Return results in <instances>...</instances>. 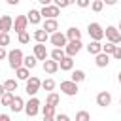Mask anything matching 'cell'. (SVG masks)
Segmentation results:
<instances>
[{"instance_id":"cell-5","label":"cell","mask_w":121,"mask_h":121,"mask_svg":"<svg viewBox=\"0 0 121 121\" xmlns=\"http://www.w3.org/2000/svg\"><path fill=\"white\" fill-rule=\"evenodd\" d=\"M87 32H89V36H91V40H102L104 38V28L98 25V23H89V26H87Z\"/></svg>"},{"instance_id":"cell-24","label":"cell","mask_w":121,"mask_h":121,"mask_svg":"<svg viewBox=\"0 0 121 121\" xmlns=\"http://www.w3.org/2000/svg\"><path fill=\"white\" fill-rule=\"evenodd\" d=\"M66 38L68 40H81V30L78 26H70L66 30Z\"/></svg>"},{"instance_id":"cell-43","label":"cell","mask_w":121,"mask_h":121,"mask_svg":"<svg viewBox=\"0 0 121 121\" xmlns=\"http://www.w3.org/2000/svg\"><path fill=\"white\" fill-rule=\"evenodd\" d=\"M104 4H106V6H115L117 0H104Z\"/></svg>"},{"instance_id":"cell-18","label":"cell","mask_w":121,"mask_h":121,"mask_svg":"<svg viewBox=\"0 0 121 121\" xmlns=\"http://www.w3.org/2000/svg\"><path fill=\"white\" fill-rule=\"evenodd\" d=\"M43 28H45L49 34L57 32V30H59V23H57V17H49V19H45V23H43Z\"/></svg>"},{"instance_id":"cell-10","label":"cell","mask_w":121,"mask_h":121,"mask_svg":"<svg viewBox=\"0 0 121 121\" xmlns=\"http://www.w3.org/2000/svg\"><path fill=\"white\" fill-rule=\"evenodd\" d=\"M26 26H28V17L26 15H17L15 21H13V30L19 34V32L26 30Z\"/></svg>"},{"instance_id":"cell-41","label":"cell","mask_w":121,"mask_h":121,"mask_svg":"<svg viewBox=\"0 0 121 121\" xmlns=\"http://www.w3.org/2000/svg\"><path fill=\"white\" fill-rule=\"evenodd\" d=\"M55 117H57L59 121H68V119H70V117H68L66 113H59V115H55Z\"/></svg>"},{"instance_id":"cell-11","label":"cell","mask_w":121,"mask_h":121,"mask_svg":"<svg viewBox=\"0 0 121 121\" xmlns=\"http://www.w3.org/2000/svg\"><path fill=\"white\" fill-rule=\"evenodd\" d=\"M96 104H98L100 108L110 106V104H112V95H110L108 91H100V93L96 95Z\"/></svg>"},{"instance_id":"cell-27","label":"cell","mask_w":121,"mask_h":121,"mask_svg":"<svg viewBox=\"0 0 121 121\" xmlns=\"http://www.w3.org/2000/svg\"><path fill=\"white\" fill-rule=\"evenodd\" d=\"M13 96H15V95H13V91H6V93L0 96V104H2V106H9V104H11V100H13Z\"/></svg>"},{"instance_id":"cell-29","label":"cell","mask_w":121,"mask_h":121,"mask_svg":"<svg viewBox=\"0 0 121 121\" xmlns=\"http://www.w3.org/2000/svg\"><path fill=\"white\" fill-rule=\"evenodd\" d=\"M70 79H74L76 83H81L83 79H85V72L83 70H72V78Z\"/></svg>"},{"instance_id":"cell-14","label":"cell","mask_w":121,"mask_h":121,"mask_svg":"<svg viewBox=\"0 0 121 121\" xmlns=\"http://www.w3.org/2000/svg\"><path fill=\"white\" fill-rule=\"evenodd\" d=\"M95 64H96L98 68H106V66L110 64V55L104 53V51H100L98 55H95Z\"/></svg>"},{"instance_id":"cell-20","label":"cell","mask_w":121,"mask_h":121,"mask_svg":"<svg viewBox=\"0 0 121 121\" xmlns=\"http://www.w3.org/2000/svg\"><path fill=\"white\" fill-rule=\"evenodd\" d=\"M34 40H36V42H40V43H45V42L49 40V32L42 26V28L34 30Z\"/></svg>"},{"instance_id":"cell-42","label":"cell","mask_w":121,"mask_h":121,"mask_svg":"<svg viewBox=\"0 0 121 121\" xmlns=\"http://www.w3.org/2000/svg\"><path fill=\"white\" fill-rule=\"evenodd\" d=\"M0 121H9V115L8 113H0Z\"/></svg>"},{"instance_id":"cell-46","label":"cell","mask_w":121,"mask_h":121,"mask_svg":"<svg viewBox=\"0 0 121 121\" xmlns=\"http://www.w3.org/2000/svg\"><path fill=\"white\" fill-rule=\"evenodd\" d=\"M6 93V87H4V83H0V96Z\"/></svg>"},{"instance_id":"cell-25","label":"cell","mask_w":121,"mask_h":121,"mask_svg":"<svg viewBox=\"0 0 121 121\" xmlns=\"http://www.w3.org/2000/svg\"><path fill=\"white\" fill-rule=\"evenodd\" d=\"M51 59H55V60H60V59H64L66 57V51H64V47H55L51 53Z\"/></svg>"},{"instance_id":"cell-2","label":"cell","mask_w":121,"mask_h":121,"mask_svg":"<svg viewBox=\"0 0 121 121\" xmlns=\"http://www.w3.org/2000/svg\"><path fill=\"white\" fill-rule=\"evenodd\" d=\"M40 87H42V81H40V78H36V76H30V78L26 79V87H25V91L28 93V96H34V95L40 91Z\"/></svg>"},{"instance_id":"cell-23","label":"cell","mask_w":121,"mask_h":121,"mask_svg":"<svg viewBox=\"0 0 121 121\" xmlns=\"http://www.w3.org/2000/svg\"><path fill=\"white\" fill-rule=\"evenodd\" d=\"M15 76H17V79H23V81H26V79L30 78V68H26V66L23 64V66L15 68Z\"/></svg>"},{"instance_id":"cell-48","label":"cell","mask_w":121,"mask_h":121,"mask_svg":"<svg viewBox=\"0 0 121 121\" xmlns=\"http://www.w3.org/2000/svg\"><path fill=\"white\" fill-rule=\"evenodd\" d=\"M68 2H70V4H76V0H68Z\"/></svg>"},{"instance_id":"cell-37","label":"cell","mask_w":121,"mask_h":121,"mask_svg":"<svg viewBox=\"0 0 121 121\" xmlns=\"http://www.w3.org/2000/svg\"><path fill=\"white\" fill-rule=\"evenodd\" d=\"M112 57H113L115 60H121V45H115V49H113Z\"/></svg>"},{"instance_id":"cell-49","label":"cell","mask_w":121,"mask_h":121,"mask_svg":"<svg viewBox=\"0 0 121 121\" xmlns=\"http://www.w3.org/2000/svg\"><path fill=\"white\" fill-rule=\"evenodd\" d=\"M117 78H119V83H121V72H119V76H117Z\"/></svg>"},{"instance_id":"cell-16","label":"cell","mask_w":121,"mask_h":121,"mask_svg":"<svg viewBox=\"0 0 121 121\" xmlns=\"http://www.w3.org/2000/svg\"><path fill=\"white\" fill-rule=\"evenodd\" d=\"M59 68H60V70H64V72H70V70L74 68V57L66 55L64 59H60V60H59Z\"/></svg>"},{"instance_id":"cell-45","label":"cell","mask_w":121,"mask_h":121,"mask_svg":"<svg viewBox=\"0 0 121 121\" xmlns=\"http://www.w3.org/2000/svg\"><path fill=\"white\" fill-rule=\"evenodd\" d=\"M8 4H9V6H17V4H19V0H8Z\"/></svg>"},{"instance_id":"cell-50","label":"cell","mask_w":121,"mask_h":121,"mask_svg":"<svg viewBox=\"0 0 121 121\" xmlns=\"http://www.w3.org/2000/svg\"><path fill=\"white\" fill-rule=\"evenodd\" d=\"M119 106H121V98H119Z\"/></svg>"},{"instance_id":"cell-13","label":"cell","mask_w":121,"mask_h":121,"mask_svg":"<svg viewBox=\"0 0 121 121\" xmlns=\"http://www.w3.org/2000/svg\"><path fill=\"white\" fill-rule=\"evenodd\" d=\"M34 55H36V59H38V60H45V59H47V55H49V51L45 49V45H43V43L36 42V45H34Z\"/></svg>"},{"instance_id":"cell-4","label":"cell","mask_w":121,"mask_h":121,"mask_svg":"<svg viewBox=\"0 0 121 121\" xmlns=\"http://www.w3.org/2000/svg\"><path fill=\"white\" fill-rule=\"evenodd\" d=\"M38 110H40V100L36 96H32L28 102H25V113L28 117H36L38 115Z\"/></svg>"},{"instance_id":"cell-38","label":"cell","mask_w":121,"mask_h":121,"mask_svg":"<svg viewBox=\"0 0 121 121\" xmlns=\"http://www.w3.org/2000/svg\"><path fill=\"white\" fill-rule=\"evenodd\" d=\"M91 2H93V0H76V4H78L79 8H89Z\"/></svg>"},{"instance_id":"cell-17","label":"cell","mask_w":121,"mask_h":121,"mask_svg":"<svg viewBox=\"0 0 121 121\" xmlns=\"http://www.w3.org/2000/svg\"><path fill=\"white\" fill-rule=\"evenodd\" d=\"M42 113H43V121H53L55 119V106L45 102V106L42 108Z\"/></svg>"},{"instance_id":"cell-7","label":"cell","mask_w":121,"mask_h":121,"mask_svg":"<svg viewBox=\"0 0 121 121\" xmlns=\"http://www.w3.org/2000/svg\"><path fill=\"white\" fill-rule=\"evenodd\" d=\"M104 36L108 38V42H113V43H119L121 42V32H119V28L117 26H106V30H104Z\"/></svg>"},{"instance_id":"cell-32","label":"cell","mask_w":121,"mask_h":121,"mask_svg":"<svg viewBox=\"0 0 121 121\" xmlns=\"http://www.w3.org/2000/svg\"><path fill=\"white\" fill-rule=\"evenodd\" d=\"M89 119H91V113L85 112V110H81V112L76 113V121H89Z\"/></svg>"},{"instance_id":"cell-40","label":"cell","mask_w":121,"mask_h":121,"mask_svg":"<svg viewBox=\"0 0 121 121\" xmlns=\"http://www.w3.org/2000/svg\"><path fill=\"white\" fill-rule=\"evenodd\" d=\"M4 59H8V51L4 49V45H0V60H4Z\"/></svg>"},{"instance_id":"cell-6","label":"cell","mask_w":121,"mask_h":121,"mask_svg":"<svg viewBox=\"0 0 121 121\" xmlns=\"http://www.w3.org/2000/svg\"><path fill=\"white\" fill-rule=\"evenodd\" d=\"M81 47H83L81 40H68V43L64 45V51H66V55L74 57V55H78L81 51Z\"/></svg>"},{"instance_id":"cell-15","label":"cell","mask_w":121,"mask_h":121,"mask_svg":"<svg viewBox=\"0 0 121 121\" xmlns=\"http://www.w3.org/2000/svg\"><path fill=\"white\" fill-rule=\"evenodd\" d=\"M9 110L13 112V113H19V112H23L25 110V100L21 98V96H13V100H11V104H9Z\"/></svg>"},{"instance_id":"cell-9","label":"cell","mask_w":121,"mask_h":121,"mask_svg":"<svg viewBox=\"0 0 121 121\" xmlns=\"http://www.w3.org/2000/svg\"><path fill=\"white\" fill-rule=\"evenodd\" d=\"M49 42L55 45V47H64L66 43H68V38H66V34H62V32H53L51 36H49Z\"/></svg>"},{"instance_id":"cell-39","label":"cell","mask_w":121,"mask_h":121,"mask_svg":"<svg viewBox=\"0 0 121 121\" xmlns=\"http://www.w3.org/2000/svg\"><path fill=\"white\" fill-rule=\"evenodd\" d=\"M53 2H55L60 9H62V8H66V6H70V2H68V0H53Z\"/></svg>"},{"instance_id":"cell-21","label":"cell","mask_w":121,"mask_h":121,"mask_svg":"<svg viewBox=\"0 0 121 121\" xmlns=\"http://www.w3.org/2000/svg\"><path fill=\"white\" fill-rule=\"evenodd\" d=\"M87 51H89V55H98L100 51H102V43L98 42V40H91L89 42V45H87Z\"/></svg>"},{"instance_id":"cell-1","label":"cell","mask_w":121,"mask_h":121,"mask_svg":"<svg viewBox=\"0 0 121 121\" xmlns=\"http://www.w3.org/2000/svg\"><path fill=\"white\" fill-rule=\"evenodd\" d=\"M8 60H9V66L15 70V68L23 66L25 55H23V51H21V49H11V51H8Z\"/></svg>"},{"instance_id":"cell-28","label":"cell","mask_w":121,"mask_h":121,"mask_svg":"<svg viewBox=\"0 0 121 121\" xmlns=\"http://www.w3.org/2000/svg\"><path fill=\"white\" fill-rule=\"evenodd\" d=\"M45 102H47V104H53V106H59V102H60V96H59L55 91H49V95H47Z\"/></svg>"},{"instance_id":"cell-3","label":"cell","mask_w":121,"mask_h":121,"mask_svg":"<svg viewBox=\"0 0 121 121\" xmlns=\"http://www.w3.org/2000/svg\"><path fill=\"white\" fill-rule=\"evenodd\" d=\"M60 91H62L66 96H76V95H78V83H76L74 79L60 81Z\"/></svg>"},{"instance_id":"cell-47","label":"cell","mask_w":121,"mask_h":121,"mask_svg":"<svg viewBox=\"0 0 121 121\" xmlns=\"http://www.w3.org/2000/svg\"><path fill=\"white\" fill-rule=\"evenodd\" d=\"M117 28H119V32H121V21H119V25H117Z\"/></svg>"},{"instance_id":"cell-22","label":"cell","mask_w":121,"mask_h":121,"mask_svg":"<svg viewBox=\"0 0 121 121\" xmlns=\"http://www.w3.org/2000/svg\"><path fill=\"white\" fill-rule=\"evenodd\" d=\"M26 17H28V23H30V25H38V23L42 21V11H40V9H30V11L26 13Z\"/></svg>"},{"instance_id":"cell-19","label":"cell","mask_w":121,"mask_h":121,"mask_svg":"<svg viewBox=\"0 0 121 121\" xmlns=\"http://www.w3.org/2000/svg\"><path fill=\"white\" fill-rule=\"evenodd\" d=\"M59 70V60H55V59H51V60H43V72H47V74H55Z\"/></svg>"},{"instance_id":"cell-34","label":"cell","mask_w":121,"mask_h":121,"mask_svg":"<svg viewBox=\"0 0 121 121\" xmlns=\"http://www.w3.org/2000/svg\"><path fill=\"white\" fill-rule=\"evenodd\" d=\"M115 45H117V43L108 42V43H104V45H102V51H104V53H108V55H112V53H113V49H115Z\"/></svg>"},{"instance_id":"cell-8","label":"cell","mask_w":121,"mask_h":121,"mask_svg":"<svg viewBox=\"0 0 121 121\" xmlns=\"http://www.w3.org/2000/svg\"><path fill=\"white\" fill-rule=\"evenodd\" d=\"M40 11H42V17H43V19H49V17H57V15L60 13V8H59L57 4H47V6H43Z\"/></svg>"},{"instance_id":"cell-35","label":"cell","mask_w":121,"mask_h":121,"mask_svg":"<svg viewBox=\"0 0 121 121\" xmlns=\"http://www.w3.org/2000/svg\"><path fill=\"white\" fill-rule=\"evenodd\" d=\"M28 42H30V34H28L26 30L19 32V43H28Z\"/></svg>"},{"instance_id":"cell-31","label":"cell","mask_w":121,"mask_h":121,"mask_svg":"<svg viewBox=\"0 0 121 121\" xmlns=\"http://www.w3.org/2000/svg\"><path fill=\"white\" fill-rule=\"evenodd\" d=\"M91 9L96 11V13L102 11V9H104V0H93V2H91Z\"/></svg>"},{"instance_id":"cell-30","label":"cell","mask_w":121,"mask_h":121,"mask_svg":"<svg viewBox=\"0 0 121 121\" xmlns=\"http://www.w3.org/2000/svg\"><path fill=\"white\" fill-rule=\"evenodd\" d=\"M42 89H43V91H47V93H49V91H53V89H55V79H51V78L43 79V81H42Z\"/></svg>"},{"instance_id":"cell-33","label":"cell","mask_w":121,"mask_h":121,"mask_svg":"<svg viewBox=\"0 0 121 121\" xmlns=\"http://www.w3.org/2000/svg\"><path fill=\"white\" fill-rule=\"evenodd\" d=\"M4 87H6V91H17V81L15 79H6Z\"/></svg>"},{"instance_id":"cell-26","label":"cell","mask_w":121,"mask_h":121,"mask_svg":"<svg viewBox=\"0 0 121 121\" xmlns=\"http://www.w3.org/2000/svg\"><path fill=\"white\" fill-rule=\"evenodd\" d=\"M23 64L26 66V68H36V64H38V59H36V55H26L25 57V60H23Z\"/></svg>"},{"instance_id":"cell-12","label":"cell","mask_w":121,"mask_h":121,"mask_svg":"<svg viewBox=\"0 0 121 121\" xmlns=\"http://www.w3.org/2000/svg\"><path fill=\"white\" fill-rule=\"evenodd\" d=\"M13 30V19L11 15H2L0 17V32H9Z\"/></svg>"},{"instance_id":"cell-36","label":"cell","mask_w":121,"mask_h":121,"mask_svg":"<svg viewBox=\"0 0 121 121\" xmlns=\"http://www.w3.org/2000/svg\"><path fill=\"white\" fill-rule=\"evenodd\" d=\"M0 45H9V32H0Z\"/></svg>"},{"instance_id":"cell-44","label":"cell","mask_w":121,"mask_h":121,"mask_svg":"<svg viewBox=\"0 0 121 121\" xmlns=\"http://www.w3.org/2000/svg\"><path fill=\"white\" fill-rule=\"evenodd\" d=\"M38 2H40V4H42V6H47V4H51V2H53V0H38Z\"/></svg>"}]
</instances>
